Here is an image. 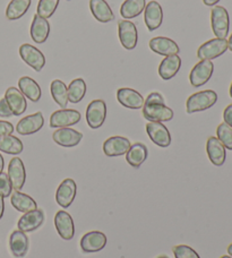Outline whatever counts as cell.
<instances>
[{"mask_svg": "<svg viewBox=\"0 0 232 258\" xmlns=\"http://www.w3.org/2000/svg\"><path fill=\"white\" fill-rule=\"evenodd\" d=\"M216 101L217 94L214 91L206 90L197 92L188 98L187 102H186V110L189 114L205 111V110L212 108L216 103Z\"/></svg>", "mask_w": 232, "mask_h": 258, "instance_id": "6da1fadb", "label": "cell"}, {"mask_svg": "<svg viewBox=\"0 0 232 258\" xmlns=\"http://www.w3.org/2000/svg\"><path fill=\"white\" fill-rule=\"evenodd\" d=\"M211 24L213 33L219 39H226L230 29L229 13L224 7L214 6L211 12Z\"/></svg>", "mask_w": 232, "mask_h": 258, "instance_id": "7a4b0ae2", "label": "cell"}, {"mask_svg": "<svg viewBox=\"0 0 232 258\" xmlns=\"http://www.w3.org/2000/svg\"><path fill=\"white\" fill-rule=\"evenodd\" d=\"M228 50V40L226 39H212L203 43L197 50V57L201 60H212L219 58Z\"/></svg>", "mask_w": 232, "mask_h": 258, "instance_id": "3957f363", "label": "cell"}, {"mask_svg": "<svg viewBox=\"0 0 232 258\" xmlns=\"http://www.w3.org/2000/svg\"><path fill=\"white\" fill-rule=\"evenodd\" d=\"M143 117L150 122H164L170 121L173 118L172 109L166 107L165 104L151 103L144 104Z\"/></svg>", "mask_w": 232, "mask_h": 258, "instance_id": "277c9868", "label": "cell"}, {"mask_svg": "<svg viewBox=\"0 0 232 258\" xmlns=\"http://www.w3.org/2000/svg\"><path fill=\"white\" fill-rule=\"evenodd\" d=\"M214 72V64L211 60H201L195 64L189 75L190 84L194 87H201L211 80Z\"/></svg>", "mask_w": 232, "mask_h": 258, "instance_id": "5b68a950", "label": "cell"}, {"mask_svg": "<svg viewBox=\"0 0 232 258\" xmlns=\"http://www.w3.org/2000/svg\"><path fill=\"white\" fill-rule=\"evenodd\" d=\"M106 117V104L103 100H94L87 105L86 121L92 129H97L103 125Z\"/></svg>", "mask_w": 232, "mask_h": 258, "instance_id": "8992f818", "label": "cell"}, {"mask_svg": "<svg viewBox=\"0 0 232 258\" xmlns=\"http://www.w3.org/2000/svg\"><path fill=\"white\" fill-rule=\"evenodd\" d=\"M81 113L77 110L62 109L54 111L50 117L51 128H65L76 125L81 120Z\"/></svg>", "mask_w": 232, "mask_h": 258, "instance_id": "52a82bcc", "label": "cell"}, {"mask_svg": "<svg viewBox=\"0 0 232 258\" xmlns=\"http://www.w3.org/2000/svg\"><path fill=\"white\" fill-rule=\"evenodd\" d=\"M118 31L119 40L123 47L127 50L135 49L138 40L136 25L129 21L122 20L118 22Z\"/></svg>", "mask_w": 232, "mask_h": 258, "instance_id": "ba28073f", "label": "cell"}, {"mask_svg": "<svg viewBox=\"0 0 232 258\" xmlns=\"http://www.w3.org/2000/svg\"><path fill=\"white\" fill-rule=\"evenodd\" d=\"M21 58L35 72H41L45 64V57L43 53L29 43L22 44L20 48Z\"/></svg>", "mask_w": 232, "mask_h": 258, "instance_id": "9c48e42d", "label": "cell"}, {"mask_svg": "<svg viewBox=\"0 0 232 258\" xmlns=\"http://www.w3.org/2000/svg\"><path fill=\"white\" fill-rule=\"evenodd\" d=\"M76 182L73 179L67 178L59 185L57 192H55V201H57L58 205L64 207V209H67L73 204L76 197Z\"/></svg>", "mask_w": 232, "mask_h": 258, "instance_id": "30bf717a", "label": "cell"}, {"mask_svg": "<svg viewBox=\"0 0 232 258\" xmlns=\"http://www.w3.org/2000/svg\"><path fill=\"white\" fill-rule=\"evenodd\" d=\"M106 236L101 231H90L81 239V249L84 252H97L103 249L106 245Z\"/></svg>", "mask_w": 232, "mask_h": 258, "instance_id": "8fae6325", "label": "cell"}, {"mask_svg": "<svg viewBox=\"0 0 232 258\" xmlns=\"http://www.w3.org/2000/svg\"><path fill=\"white\" fill-rule=\"evenodd\" d=\"M54 225L57 229L58 234L64 240H72L75 236V225H74V220L65 211H58L54 216Z\"/></svg>", "mask_w": 232, "mask_h": 258, "instance_id": "7c38bea8", "label": "cell"}, {"mask_svg": "<svg viewBox=\"0 0 232 258\" xmlns=\"http://www.w3.org/2000/svg\"><path fill=\"white\" fill-rule=\"evenodd\" d=\"M44 222V212L42 210H34L27 212L18 220L17 228L23 232H33L38 230Z\"/></svg>", "mask_w": 232, "mask_h": 258, "instance_id": "4fadbf2b", "label": "cell"}, {"mask_svg": "<svg viewBox=\"0 0 232 258\" xmlns=\"http://www.w3.org/2000/svg\"><path fill=\"white\" fill-rule=\"evenodd\" d=\"M8 177L12 182L13 189L20 191L26 180V171L23 161L20 158H14L8 165Z\"/></svg>", "mask_w": 232, "mask_h": 258, "instance_id": "5bb4252c", "label": "cell"}, {"mask_svg": "<svg viewBox=\"0 0 232 258\" xmlns=\"http://www.w3.org/2000/svg\"><path fill=\"white\" fill-rule=\"evenodd\" d=\"M146 132L151 141L160 147H168L171 144V135L162 122H148Z\"/></svg>", "mask_w": 232, "mask_h": 258, "instance_id": "9a60e30c", "label": "cell"}, {"mask_svg": "<svg viewBox=\"0 0 232 258\" xmlns=\"http://www.w3.org/2000/svg\"><path fill=\"white\" fill-rule=\"evenodd\" d=\"M131 142L128 138L122 136H113L110 137L103 143V152L109 158H114V156L125 155L131 149Z\"/></svg>", "mask_w": 232, "mask_h": 258, "instance_id": "2e32d148", "label": "cell"}, {"mask_svg": "<svg viewBox=\"0 0 232 258\" xmlns=\"http://www.w3.org/2000/svg\"><path fill=\"white\" fill-rule=\"evenodd\" d=\"M44 125V118L42 112H36L34 114H30L23 118L17 123L16 132L20 135H32V134L38 133Z\"/></svg>", "mask_w": 232, "mask_h": 258, "instance_id": "e0dca14e", "label": "cell"}, {"mask_svg": "<svg viewBox=\"0 0 232 258\" xmlns=\"http://www.w3.org/2000/svg\"><path fill=\"white\" fill-rule=\"evenodd\" d=\"M117 99L119 103L124 105L125 108L134 110L142 109L144 107V102H145V99L143 98V95L139 92L128 89V87H123V89L118 90Z\"/></svg>", "mask_w": 232, "mask_h": 258, "instance_id": "ac0fdd59", "label": "cell"}, {"mask_svg": "<svg viewBox=\"0 0 232 258\" xmlns=\"http://www.w3.org/2000/svg\"><path fill=\"white\" fill-rule=\"evenodd\" d=\"M54 143L64 147H74L78 145L83 138V134L75 131V129L65 127L59 128L52 135Z\"/></svg>", "mask_w": 232, "mask_h": 258, "instance_id": "d6986e66", "label": "cell"}, {"mask_svg": "<svg viewBox=\"0 0 232 258\" xmlns=\"http://www.w3.org/2000/svg\"><path fill=\"white\" fill-rule=\"evenodd\" d=\"M5 100L7 101L14 116H21L26 111L27 102L25 96L16 87H9L5 93Z\"/></svg>", "mask_w": 232, "mask_h": 258, "instance_id": "ffe728a7", "label": "cell"}, {"mask_svg": "<svg viewBox=\"0 0 232 258\" xmlns=\"http://www.w3.org/2000/svg\"><path fill=\"white\" fill-rule=\"evenodd\" d=\"M150 48L153 52L165 57L173 56V54H178L180 52L178 44L176 43L173 40L164 38V36L153 38L150 41Z\"/></svg>", "mask_w": 232, "mask_h": 258, "instance_id": "44dd1931", "label": "cell"}, {"mask_svg": "<svg viewBox=\"0 0 232 258\" xmlns=\"http://www.w3.org/2000/svg\"><path fill=\"white\" fill-rule=\"evenodd\" d=\"M144 20L148 31H155L159 29L163 21V12H162L161 5L157 2H151L145 7Z\"/></svg>", "mask_w": 232, "mask_h": 258, "instance_id": "7402d4cb", "label": "cell"}, {"mask_svg": "<svg viewBox=\"0 0 232 258\" xmlns=\"http://www.w3.org/2000/svg\"><path fill=\"white\" fill-rule=\"evenodd\" d=\"M206 152L208 159L216 167H221V165L224 164L226 158L225 147L217 140V137L212 136L208 138L206 143Z\"/></svg>", "mask_w": 232, "mask_h": 258, "instance_id": "603a6c76", "label": "cell"}, {"mask_svg": "<svg viewBox=\"0 0 232 258\" xmlns=\"http://www.w3.org/2000/svg\"><path fill=\"white\" fill-rule=\"evenodd\" d=\"M9 248L15 258L25 257L27 250H29V238L25 232L20 231V230L13 231L9 237Z\"/></svg>", "mask_w": 232, "mask_h": 258, "instance_id": "cb8c5ba5", "label": "cell"}, {"mask_svg": "<svg viewBox=\"0 0 232 258\" xmlns=\"http://www.w3.org/2000/svg\"><path fill=\"white\" fill-rule=\"evenodd\" d=\"M50 34V24L46 18L34 15L31 26V38L35 43H43Z\"/></svg>", "mask_w": 232, "mask_h": 258, "instance_id": "d4e9b609", "label": "cell"}, {"mask_svg": "<svg viewBox=\"0 0 232 258\" xmlns=\"http://www.w3.org/2000/svg\"><path fill=\"white\" fill-rule=\"evenodd\" d=\"M180 67H182V59H180L178 54L168 56L160 63L159 75L161 76L162 80L169 81L177 75Z\"/></svg>", "mask_w": 232, "mask_h": 258, "instance_id": "484cf974", "label": "cell"}, {"mask_svg": "<svg viewBox=\"0 0 232 258\" xmlns=\"http://www.w3.org/2000/svg\"><path fill=\"white\" fill-rule=\"evenodd\" d=\"M90 9L96 21L109 23L114 20L113 12L105 0H90Z\"/></svg>", "mask_w": 232, "mask_h": 258, "instance_id": "4316f807", "label": "cell"}, {"mask_svg": "<svg viewBox=\"0 0 232 258\" xmlns=\"http://www.w3.org/2000/svg\"><path fill=\"white\" fill-rule=\"evenodd\" d=\"M18 87H20V91L24 94V96H26L31 101H33V102H38L41 99V95H42L41 87L31 77H21L20 81H18Z\"/></svg>", "mask_w": 232, "mask_h": 258, "instance_id": "83f0119b", "label": "cell"}, {"mask_svg": "<svg viewBox=\"0 0 232 258\" xmlns=\"http://www.w3.org/2000/svg\"><path fill=\"white\" fill-rule=\"evenodd\" d=\"M147 155L148 151L146 145L142 143H135L126 153V161L133 168H139L146 161Z\"/></svg>", "mask_w": 232, "mask_h": 258, "instance_id": "f1b7e54d", "label": "cell"}, {"mask_svg": "<svg viewBox=\"0 0 232 258\" xmlns=\"http://www.w3.org/2000/svg\"><path fill=\"white\" fill-rule=\"evenodd\" d=\"M11 202L12 205L15 207L17 211L22 212V213H27V212L38 209V204H36V202L33 198L18 190L12 192Z\"/></svg>", "mask_w": 232, "mask_h": 258, "instance_id": "f546056e", "label": "cell"}, {"mask_svg": "<svg viewBox=\"0 0 232 258\" xmlns=\"http://www.w3.org/2000/svg\"><path fill=\"white\" fill-rule=\"evenodd\" d=\"M50 91H51V95L54 100V102L57 103L60 108L66 109L67 104H68V91H67V86L64 82L60 80H54L51 83L50 86Z\"/></svg>", "mask_w": 232, "mask_h": 258, "instance_id": "4dcf8cb0", "label": "cell"}, {"mask_svg": "<svg viewBox=\"0 0 232 258\" xmlns=\"http://www.w3.org/2000/svg\"><path fill=\"white\" fill-rule=\"evenodd\" d=\"M32 0H12L6 9V17L9 21H16L29 11Z\"/></svg>", "mask_w": 232, "mask_h": 258, "instance_id": "1f68e13d", "label": "cell"}, {"mask_svg": "<svg viewBox=\"0 0 232 258\" xmlns=\"http://www.w3.org/2000/svg\"><path fill=\"white\" fill-rule=\"evenodd\" d=\"M23 149H24V146H23L22 141L16 136H0V151L4 152V153L17 155L22 153Z\"/></svg>", "mask_w": 232, "mask_h": 258, "instance_id": "d6a6232c", "label": "cell"}, {"mask_svg": "<svg viewBox=\"0 0 232 258\" xmlns=\"http://www.w3.org/2000/svg\"><path fill=\"white\" fill-rule=\"evenodd\" d=\"M145 9V0H126L120 7V14L125 20H131L141 15Z\"/></svg>", "mask_w": 232, "mask_h": 258, "instance_id": "836d02e7", "label": "cell"}, {"mask_svg": "<svg viewBox=\"0 0 232 258\" xmlns=\"http://www.w3.org/2000/svg\"><path fill=\"white\" fill-rule=\"evenodd\" d=\"M68 101L72 103H78L84 99L86 94V84L83 78H76L71 82L67 87Z\"/></svg>", "mask_w": 232, "mask_h": 258, "instance_id": "e575fe53", "label": "cell"}, {"mask_svg": "<svg viewBox=\"0 0 232 258\" xmlns=\"http://www.w3.org/2000/svg\"><path fill=\"white\" fill-rule=\"evenodd\" d=\"M59 5V0H40L38 5V15L48 20L54 14Z\"/></svg>", "mask_w": 232, "mask_h": 258, "instance_id": "d590c367", "label": "cell"}, {"mask_svg": "<svg viewBox=\"0 0 232 258\" xmlns=\"http://www.w3.org/2000/svg\"><path fill=\"white\" fill-rule=\"evenodd\" d=\"M217 140H219L225 149L232 151V128L226 123H220L216 129Z\"/></svg>", "mask_w": 232, "mask_h": 258, "instance_id": "8d00e7d4", "label": "cell"}, {"mask_svg": "<svg viewBox=\"0 0 232 258\" xmlns=\"http://www.w3.org/2000/svg\"><path fill=\"white\" fill-rule=\"evenodd\" d=\"M176 258H201L192 247L187 245H178L172 248Z\"/></svg>", "mask_w": 232, "mask_h": 258, "instance_id": "74e56055", "label": "cell"}, {"mask_svg": "<svg viewBox=\"0 0 232 258\" xmlns=\"http://www.w3.org/2000/svg\"><path fill=\"white\" fill-rule=\"evenodd\" d=\"M12 191L13 186L11 180H9L8 174L2 172L0 173V196H3L4 198L9 197L12 195Z\"/></svg>", "mask_w": 232, "mask_h": 258, "instance_id": "f35d334b", "label": "cell"}, {"mask_svg": "<svg viewBox=\"0 0 232 258\" xmlns=\"http://www.w3.org/2000/svg\"><path fill=\"white\" fill-rule=\"evenodd\" d=\"M14 116L11 108H9V105L7 103V101L4 99L0 100V117L3 118H9Z\"/></svg>", "mask_w": 232, "mask_h": 258, "instance_id": "ab89813d", "label": "cell"}, {"mask_svg": "<svg viewBox=\"0 0 232 258\" xmlns=\"http://www.w3.org/2000/svg\"><path fill=\"white\" fill-rule=\"evenodd\" d=\"M151 103H161V104H164L163 96H162L160 93H156V92H154V93L148 94V96L146 98V100H145V102H144V104H151Z\"/></svg>", "mask_w": 232, "mask_h": 258, "instance_id": "60d3db41", "label": "cell"}, {"mask_svg": "<svg viewBox=\"0 0 232 258\" xmlns=\"http://www.w3.org/2000/svg\"><path fill=\"white\" fill-rule=\"evenodd\" d=\"M14 132V126L11 122L0 120V136L12 135Z\"/></svg>", "mask_w": 232, "mask_h": 258, "instance_id": "b9f144b4", "label": "cell"}, {"mask_svg": "<svg viewBox=\"0 0 232 258\" xmlns=\"http://www.w3.org/2000/svg\"><path fill=\"white\" fill-rule=\"evenodd\" d=\"M223 119H224V123H226V125L232 128V104H229L228 107L224 109Z\"/></svg>", "mask_w": 232, "mask_h": 258, "instance_id": "7bdbcfd3", "label": "cell"}, {"mask_svg": "<svg viewBox=\"0 0 232 258\" xmlns=\"http://www.w3.org/2000/svg\"><path fill=\"white\" fill-rule=\"evenodd\" d=\"M221 2V0H203V3L206 5L208 7H212V6H215V5Z\"/></svg>", "mask_w": 232, "mask_h": 258, "instance_id": "ee69618b", "label": "cell"}, {"mask_svg": "<svg viewBox=\"0 0 232 258\" xmlns=\"http://www.w3.org/2000/svg\"><path fill=\"white\" fill-rule=\"evenodd\" d=\"M4 211H5V202H4V197L0 196V220H2L3 215H4Z\"/></svg>", "mask_w": 232, "mask_h": 258, "instance_id": "f6af8a7d", "label": "cell"}, {"mask_svg": "<svg viewBox=\"0 0 232 258\" xmlns=\"http://www.w3.org/2000/svg\"><path fill=\"white\" fill-rule=\"evenodd\" d=\"M4 165H5V162H4V158H3V155L0 154V173L3 172V170H4Z\"/></svg>", "mask_w": 232, "mask_h": 258, "instance_id": "bcb514c9", "label": "cell"}, {"mask_svg": "<svg viewBox=\"0 0 232 258\" xmlns=\"http://www.w3.org/2000/svg\"><path fill=\"white\" fill-rule=\"evenodd\" d=\"M228 49L232 52V34L230 35L229 41H228Z\"/></svg>", "mask_w": 232, "mask_h": 258, "instance_id": "7dc6e473", "label": "cell"}, {"mask_svg": "<svg viewBox=\"0 0 232 258\" xmlns=\"http://www.w3.org/2000/svg\"><path fill=\"white\" fill-rule=\"evenodd\" d=\"M228 254L229 256H232V243L228 247Z\"/></svg>", "mask_w": 232, "mask_h": 258, "instance_id": "c3c4849f", "label": "cell"}, {"mask_svg": "<svg viewBox=\"0 0 232 258\" xmlns=\"http://www.w3.org/2000/svg\"><path fill=\"white\" fill-rule=\"evenodd\" d=\"M230 96H231V99H232V83H231V86H230Z\"/></svg>", "mask_w": 232, "mask_h": 258, "instance_id": "681fc988", "label": "cell"}, {"mask_svg": "<svg viewBox=\"0 0 232 258\" xmlns=\"http://www.w3.org/2000/svg\"><path fill=\"white\" fill-rule=\"evenodd\" d=\"M157 258H169L168 256H165V255H162V256H159Z\"/></svg>", "mask_w": 232, "mask_h": 258, "instance_id": "f907efd6", "label": "cell"}, {"mask_svg": "<svg viewBox=\"0 0 232 258\" xmlns=\"http://www.w3.org/2000/svg\"><path fill=\"white\" fill-rule=\"evenodd\" d=\"M221 258H231V256H222Z\"/></svg>", "mask_w": 232, "mask_h": 258, "instance_id": "816d5d0a", "label": "cell"}]
</instances>
